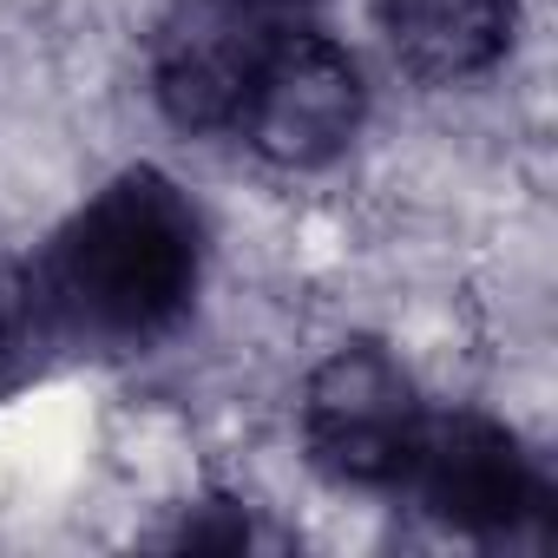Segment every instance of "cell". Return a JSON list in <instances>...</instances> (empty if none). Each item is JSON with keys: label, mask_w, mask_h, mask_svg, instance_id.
I'll return each instance as SVG.
<instances>
[{"label": "cell", "mask_w": 558, "mask_h": 558, "mask_svg": "<svg viewBox=\"0 0 558 558\" xmlns=\"http://www.w3.org/2000/svg\"><path fill=\"white\" fill-rule=\"evenodd\" d=\"M519 0H381V34L395 60L427 86L480 80L506 60Z\"/></svg>", "instance_id": "obj_6"}, {"label": "cell", "mask_w": 558, "mask_h": 558, "mask_svg": "<svg viewBox=\"0 0 558 558\" xmlns=\"http://www.w3.org/2000/svg\"><path fill=\"white\" fill-rule=\"evenodd\" d=\"M401 486L421 499L427 519L486 545H519L525 525H545L551 506L525 447L486 414H427Z\"/></svg>", "instance_id": "obj_4"}, {"label": "cell", "mask_w": 558, "mask_h": 558, "mask_svg": "<svg viewBox=\"0 0 558 558\" xmlns=\"http://www.w3.org/2000/svg\"><path fill=\"white\" fill-rule=\"evenodd\" d=\"M283 27L250 0H178L151 40V99L184 132H236L243 93Z\"/></svg>", "instance_id": "obj_5"}, {"label": "cell", "mask_w": 558, "mask_h": 558, "mask_svg": "<svg viewBox=\"0 0 558 558\" xmlns=\"http://www.w3.org/2000/svg\"><path fill=\"white\" fill-rule=\"evenodd\" d=\"M53 342V316L40 296V276L14 256H0V395L21 388Z\"/></svg>", "instance_id": "obj_7"}, {"label": "cell", "mask_w": 558, "mask_h": 558, "mask_svg": "<svg viewBox=\"0 0 558 558\" xmlns=\"http://www.w3.org/2000/svg\"><path fill=\"white\" fill-rule=\"evenodd\" d=\"M165 545H191V551H243L256 545V519L236 499H197L184 512L178 532H165Z\"/></svg>", "instance_id": "obj_8"}, {"label": "cell", "mask_w": 558, "mask_h": 558, "mask_svg": "<svg viewBox=\"0 0 558 558\" xmlns=\"http://www.w3.org/2000/svg\"><path fill=\"white\" fill-rule=\"evenodd\" d=\"M204 223L191 197L151 171H119L93 204H80L53 250L34 263L53 336H86L99 349H145L171 336L197 296Z\"/></svg>", "instance_id": "obj_1"}, {"label": "cell", "mask_w": 558, "mask_h": 558, "mask_svg": "<svg viewBox=\"0 0 558 558\" xmlns=\"http://www.w3.org/2000/svg\"><path fill=\"white\" fill-rule=\"evenodd\" d=\"M250 8H263V14H296V8H310V0H250Z\"/></svg>", "instance_id": "obj_9"}, {"label": "cell", "mask_w": 558, "mask_h": 558, "mask_svg": "<svg viewBox=\"0 0 558 558\" xmlns=\"http://www.w3.org/2000/svg\"><path fill=\"white\" fill-rule=\"evenodd\" d=\"M362 112H368V86L342 40L316 34V27H276L269 53L243 93L236 132L269 165L316 171L355 145Z\"/></svg>", "instance_id": "obj_2"}, {"label": "cell", "mask_w": 558, "mask_h": 558, "mask_svg": "<svg viewBox=\"0 0 558 558\" xmlns=\"http://www.w3.org/2000/svg\"><path fill=\"white\" fill-rule=\"evenodd\" d=\"M427 408L381 342H342L303 388L310 460L342 486H401Z\"/></svg>", "instance_id": "obj_3"}]
</instances>
